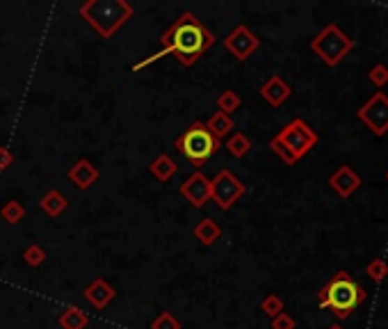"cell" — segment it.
Here are the masks:
<instances>
[{
    "label": "cell",
    "instance_id": "obj_10",
    "mask_svg": "<svg viewBox=\"0 0 388 329\" xmlns=\"http://www.w3.org/2000/svg\"><path fill=\"white\" fill-rule=\"evenodd\" d=\"M178 192L185 197V201H189V206H194V208H203L212 197L210 178L205 176L201 169H196L183 181V183H180Z\"/></svg>",
    "mask_w": 388,
    "mask_h": 329
},
{
    "label": "cell",
    "instance_id": "obj_14",
    "mask_svg": "<svg viewBox=\"0 0 388 329\" xmlns=\"http://www.w3.org/2000/svg\"><path fill=\"white\" fill-rule=\"evenodd\" d=\"M258 94L263 96V101H267L272 108H281V105L293 96V87L281 76H270L261 85Z\"/></svg>",
    "mask_w": 388,
    "mask_h": 329
},
{
    "label": "cell",
    "instance_id": "obj_2",
    "mask_svg": "<svg viewBox=\"0 0 388 329\" xmlns=\"http://www.w3.org/2000/svg\"><path fill=\"white\" fill-rule=\"evenodd\" d=\"M78 14L101 39H112L135 16V7L126 0H85Z\"/></svg>",
    "mask_w": 388,
    "mask_h": 329
},
{
    "label": "cell",
    "instance_id": "obj_30",
    "mask_svg": "<svg viewBox=\"0 0 388 329\" xmlns=\"http://www.w3.org/2000/svg\"><path fill=\"white\" fill-rule=\"evenodd\" d=\"M14 164V153L10 146H0V171L10 169Z\"/></svg>",
    "mask_w": 388,
    "mask_h": 329
},
{
    "label": "cell",
    "instance_id": "obj_29",
    "mask_svg": "<svg viewBox=\"0 0 388 329\" xmlns=\"http://www.w3.org/2000/svg\"><path fill=\"white\" fill-rule=\"evenodd\" d=\"M272 329H297V323H295V318L290 314L281 311L277 318H272Z\"/></svg>",
    "mask_w": 388,
    "mask_h": 329
},
{
    "label": "cell",
    "instance_id": "obj_1",
    "mask_svg": "<svg viewBox=\"0 0 388 329\" xmlns=\"http://www.w3.org/2000/svg\"><path fill=\"white\" fill-rule=\"evenodd\" d=\"M215 46V35L196 19L192 12H183L171 26L162 32L160 37V51L155 55H148L144 60H139L133 73L146 69L148 64L158 62L164 55H176V60L183 67H192L201 60V57Z\"/></svg>",
    "mask_w": 388,
    "mask_h": 329
},
{
    "label": "cell",
    "instance_id": "obj_13",
    "mask_svg": "<svg viewBox=\"0 0 388 329\" xmlns=\"http://www.w3.org/2000/svg\"><path fill=\"white\" fill-rule=\"evenodd\" d=\"M67 178L78 188V190H89V188L98 183L101 171H98V167L89 158H78L76 164H71L69 167Z\"/></svg>",
    "mask_w": 388,
    "mask_h": 329
},
{
    "label": "cell",
    "instance_id": "obj_4",
    "mask_svg": "<svg viewBox=\"0 0 388 329\" xmlns=\"http://www.w3.org/2000/svg\"><path fill=\"white\" fill-rule=\"evenodd\" d=\"M174 149L176 153H180L185 160H189L196 169H199L222 149V142L210 135V130L203 126V121H194V123H189V128H185L183 133L176 137Z\"/></svg>",
    "mask_w": 388,
    "mask_h": 329
},
{
    "label": "cell",
    "instance_id": "obj_20",
    "mask_svg": "<svg viewBox=\"0 0 388 329\" xmlns=\"http://www.w3.org/2000/svg\"><path fill=\"white\" fill-rule=\"evenodd\" d=\"M226 151L231 153V155H233V158H245V155L247 153H249L251 151V139H249V135H247V133H242V130H240V133H231L228 137H226Z\"/></svg>",
    "mask_w": 388,
    "mask_h": 329
},
{
    "label": "cell",
    "instance_id": "obj_6",
    "mask_svg": "<svg viewBox=\"0 0 388 329\" xmlns=\"http://www.w3.org/2000/svg\"><path fill=\"white\" fill-rule=\"evenodd\" d=\"M279 142H281L288 151L293 153V158L295 160H300L304 158L313 146L318 144V133L313 130L311 126L304 119H293L290 123H286V126L279 130V133L274 135Z\"/></svg>",
    "mask_w": 388,
    "mask_h": 329
},
{
    "label": "cell",
    "instance_id": "obj_27",
    "mask_svg": "<svg viewBox=\"0 0 388 329\" xmlns=\"http://www.w3.org/2000/svg\"><path fill=\"white\" fill-rule=\"evenodd\" d=\"M368 80L373 82L375 87L388 85V67H386V64H375V67L370 69V73H368Z\"/></svg>",
    "mask_w": 388,
    "mask_h": 329
},
{
    "label": "cell",
    "instance_id": "obj_32",
    "mask_svg": "<svg viewBox=\"0 0 388 329\" xmlns=\"http://www.w3.org/2000/svg\"><path fill=\"white\" fill-rule=\"evenodd\" d=\"M386 181H388V171H386Z\"/></svg>",
    "mask_w": 388,
    "mask_h": 329
},
{
    "label": "cell",
    "instance_id": "obj_3",
    "mask_svg": "<svg viewBox=\"0 0 388 329\" xmlns=\"http://www.w3.org/2000/svg\"><path fill=\"white\" fill-rule=\"evenodd\" d=\"M368 298L366 288H363L357 279L350 273H336L329 282L320 288L318 293V304L322 309H329L338 320H345L354 314V309L363 304Z\"/></svg>",
    "mask_w": 388,
    "mask_h": 329
},
{
    "label": "cell",
    "instance_id": "obj_23",
    "mask_svg": "<svg viewBox=\"0 0 388 329\" xmlns=\"http://www.w3.org/2000/svg\"><path fill=\"white\" fill-rule=\"evenodd\" d=\"M23 263H26L28 268H32V270H37V268H41L46 263V250L41 245H37V243H32V245H28L26 250H23Z\"/></svg>",
    "mask_w": 388,
    "mask_h": 329
},
{
    "label": "cell",
    "instance_id": "obj_17",
    "mask_svg": "<svg viewBox=\"0 0 388 329\" xmlns=\"http://www.w3.org/2000/svg\"><path fill=\"white\" fill-rule=\"evenodd\" d=\"M203 126L210 130V135H212L215 139H219V142H222V139L233 133L235 121H233V117H228V114H224V112L217 110V112H212L208 119H205Z\"/></svg>",
    "mask_w": 388,
    "mask_h": 329
},
{
    "label": "cell",
    "instance_id": "obj_31",
    "mask_svg": "<svg viewBox=\"0 0 388 329\" xmlns=\"http://www.w3.org/2000/svg\"><path fill=\"white\" fill-rule=\"evenodd\" d=\"M329 329H345V327H343V325H338V323H336V325H332V327H329Z\"/></svg>",
    "mask_w": 388,
    "mask_h": 329
},
{
    "label": "cell",
    "instance_id": "obj_18",
    "mask_svg": "<svg viewBox=\"0 0 388 329\" xmlns=\"http://www.w3.org/2000/svg\"><path fill=\"white\" fill-rule=\"evenodd\" d=\"M192 234H194V238H196V240H199L203 247H212V245L222 238V227L217 224V220L203 217V220L196 222V227H194Z\"/></svg>",
    "mask_w": 388,
    "mask_h": 329
},
{
    "label": "cell",
    "instance_id": "obj_11",
    "mask_svg": "<svg viewBox=\"0 0 388 329\" xmlns=\"http://www.w3.org/2000/svg\"><path fill=\"white\" fill-rule=\"evenodd\" d=\"M82 298H85L89 307H94V311H103L114 302L117 291H114V286L107 284L103 277H96L94 282L82 291Z\"/></svg>",
    "mask_w": 388,
    "mask_h": 329
},
{
    "label": "cell",
    "instance_id": "obj_15",
    "mask_svg": "<svg viewBox=\"0 0 388 329\" xmlns=\"http://www.w3.org/2000/svg\"><path fill=\"white\" fill-rule=\"evenodd\" d=\"M148 171H151V176L155 181H160V183H169V181L178 174V164L169 153H160L151 160V164H148Z\"/></svg>",
    "mask_w": 388,
    "mask_h": 329
},
{
    "label": "cell",
    "instance_id": "obj_5",
    "mask_svg": "<svg viewBox=\"0 0 388 329\" xmlns=\"http://www.w3.org/2000/svg\"><path fill=\"white\" fill-rule=\"evenodd\" d=\"M354 48V39L345 30H341L336 23H329L322 28L320 35L311 39V51L316 53L327 67H336L343 62V57Z\"/></svg>",
    "mask_w": 388,
    "mask_h": 329
},
{
    "label": "cell",
    "instance_id": "obj_12",
    "mask_svg": "<svg viewBox=\"0 0 388 329\" xmlns=\"http://www.w3.org/2000/svg\"><path fill=\"white\" fill-rule=\"evenodd\" d=\"M329 188L343 199H348L361 188V176L354 171L350 164H341L332 176H329Z\"/></svg>",
    "mask_w": 388,
    "mask_h": 329
},
{
    "label": "cell",
    "instance_id": "obj_26",
    "mask_svg": "<svg viewBox=\"0 0 388 329\" xmlns=\"http://www.w3.org/2000/svg\"><path fill=\"white\" fill-rule=\"evenodd\" d=\"M366 275L373 279V282H384L386 279V275H388V263H386V259H382V257H377V259H373L366 266Z\"/></svg>",
    "mask_w": 388,
    "mask_h": 329
},
{
    "label": "cell",
    "instance_id": "obj_9",
    "mask_svg": "<svg viewBox=\"0 0 388 329\" xmlns=\"http://www.w3.org/2000/svg\"><path fill=\"white\" fill-rule=\"evenodd\" d=\"M224 48L235 57L238 62H247L261 48V39L249 26H235L224 39Z\"/></svg>",
    "mask_w": 388,
    "mask_h": 329
},
{
    "label": "cell",
    "instance_id": "obj_22",
    "mask_svg": "<svg viewBox=\"0 0 388 329\" xmlns=\"http://www.w3.org/2000/svg\"><path fill=\"white\" fill-rule=\"evenodd\" d=\"M215 105H217V110L219 112H224V114H233L235 110H240V105H242V98L238 92H233V89H224L217 98H215Z\"/></svg>",
    "mask_w": 388,
    "mask_h": 329
},
{
    "label": "cell",
    "instance_id": "obj_8",
    "mask_svg": "<svg viewBox=\"0 0 388 329\" xmlns=\"http://www.w3.org/2000/svg\"><path fill=\"white\" fill-rule=\"evenodd\" d=\"M357 117L366 123L377 137H384L388 133V96L384 92L373 94L357 110Z\"/></svg>",
    "mask_w": 388,
    "mask_h": 329
},
{
    "label": "cell",
    "instance_id": "obj_19",
    "mask_svg": "<svg viewBox=\"0 0 388 329\" xmlns=\"http://www.w3.org/2000/svg\"><path fill=\"white\" fill-rule=\"evenodd\" d=\"M57 325L62 329H87L89 316L80 307H64L62 314L57 316Z\"/></svg>",
    "mask_w": 388,
    "mask_h": 329
},
{
    "label": "cell",
    "instance_id": "obj_16",
    "mask_svg": "<svg viewBox=\"0 0 388 329\" xmlns=\"http://www.w3.org/2000/svg\"><path fill=\"white\" fill-rule=\"evenodd\" d=\"M39 208L46 213L48 217H53V220H57V217H62L64 213L69 211V199L67 197H64L60 190H48L44 197H41L39 199Z\"/></svg>",
    "mask_w": 388,
    "mask_h": 329
},
{
    "label": "cell",
    "instance_id": "obj_25",
    "mask_svg": "<svg viewBox=\"0 0 388 329\" xmlns=\"http://www.w3.org/2000/svg\"><path fill=\"white\" fill-rule=\"evenodd\" d=\"M148 329H183V327H180V320L171 314V311H160V314L151 320Z\"/></svg>",
    "mask_w": 388,
    "mask_h": 329
},
{
    "label": "cell",
    "instance_id": "obj_24",
    "mask_svg": "<svg viewBox=\"0 0 388 329\" xmlns=\"http://www.w3.org/2000/svg\"><path fill=\"white\" fill-rule=\"evenodd\" d=\"M261 311H263V314H265L270 320L277 318L279 314H281V311H286V304H284V300H281V295H277V293L265 295V298H263V302H261Z\"/></svg>",
    "mask_w": 388,
    "mask_h": 329
},
{
    "label": "cell",
    "instance_id": "obj_7",
    "mask_svg": "<svg viewBox=\"0 0 388 329\" xmlns=\"http://www.w3.org/2000/svg\"><path fill=\"white\" fill-rule=\"evenodd\" d=\"M210 190H212L210 201L217 204L219 211H231L245 197L247 185L231 169H219L210 178Z\"/></svg>",
    "mask_w": 388,
    "mask_h": 329
},
{
    "label": "cell",
    "instance_id": "obj_28",
    "mask_svg": "<svg viewBox=\"0 0 388 329\" xmlns=\"http://www.w3.org/2000/svg\"><path fill=\"white\" fill-rule=\"evenodd\" d=\"M270 149H272V153H274V155H279V158H281L286 164H295V162H297V160L293 158V153L288 151L286 146H284L281 142H279L277 137H272V139H270Z\"/></svg>",
    "mask_w": 388,
    "mask_h": 329
},
{
    "label": "cell",
    "instance_id": "obj_21",
    "mask_svg": "<svg viewBox=\"0 0 388 329\" xmlns=\"http://www.w3.org/2000/svg\"><path fill=\"white\" fill-rule=\"evenodd\" d=\"M23 217H26V206H23L19 199H10L3 204V208H0V220L7 222L10 227L21 224Z\"/></svg>",
    "mask_w": 388,
    "mask_h": 329
}]
</instances>
